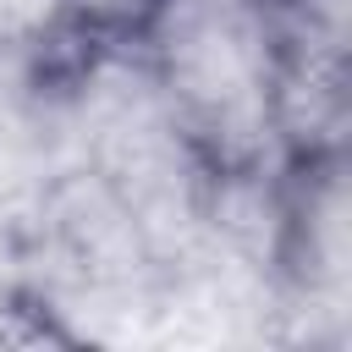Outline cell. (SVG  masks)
I'll return each instance as SVG.
<instances>
[{
	"mask_svg": "<svg viewBox=\"0 0 352 352\" xmlns=\"http://www.w3.org/2000/svg\"><path fill=\"white\" fill-rule=\"evenodd\" d=\"M209 170H258L280 148V33L270 0H154L132 33Z\"/></svg>",
	"mask_w": 352,
	"mask_h": 352,
	"instance_id": "cell-1",
	"label": "cell"
},
{
	"mask_svg": "<svg viewBox=\"0 0 352 352\" xmlns=\"http://www.w3.org/2000/svg\"><path fill=\"white\" fill-rule=\"evenodd\" d=\"M72 28V0H0V55H50Z\"/></svg>",
	"mask_w": 352,
	"mask_h": 352,
	"instance_id": "cell-2",
	"label": "cell"
},
{
	"mask_svg": "<svg viewBox=\"0 0 352 352\" xmlns=\"http://www.w3.org/2000/svg\"><path fill=\"white\" fill-rule=\"evenodd\" d=\"M148 11H154V0H72L77 28H88L99 38H132Z\"/></svg>",
	"mask_w": 352,
	"mask_h": 352,
	"instance_id": "cell-3",
	"label": "cell"
}]
</instances>
